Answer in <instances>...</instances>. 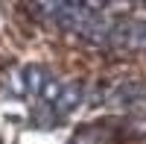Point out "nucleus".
<instances>
[{
	"mask_svg": "<svg viewBox=\"0 0 146 144\" xmlns=\"http://www.w3.org/2000/svg\"><path fill=\"white\" fill-rule=\"evenodd\" d=\"M79 100H82V85H79V82H70V85H62V91H58V97L53 103V109H56L58 118H64L67 112H73L79 106Z\"/></svg>",
	"mask_w": 146,
	"mask_h": 144,
	"instance_id": "nucleus-1",
	"label": "nucleus"
},
{
	"mask_svg": "<svg viewBox=\"0 0 146 144\" xmlns=\"http://www.w3.org/2000/svg\"><path fill=\"white\" fill-rule=\"evenodd\" d=\"M143 97H146V85H143V82H123V85H117L111 91L108 100L117 103V106H131V103H137Z\"/></svg>",
	"mask_w": 146,
	"mask_h": 144,
	"instance_id": "nucleus-2",
	"label": "nucleus"
},
{
	"mask_svg": "<svg viewBox=\"0 0 146 144\" xmlns=\"http://www.w3.org/2000/svg\"><path fill=\"white\" fill-rule=\"evenodd\" d=\"M140 3H143V6H146V0H140Z\"/></svg>",
	"mask_w": 146,
	"mask_h": 144,
	"instance_id": "nucleus-3",
	"label": "nucleus"
}]
</instances>
